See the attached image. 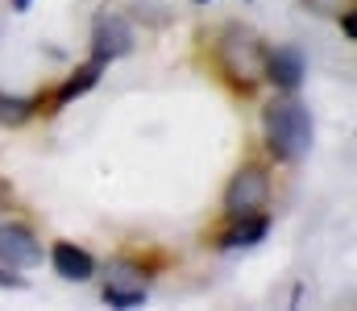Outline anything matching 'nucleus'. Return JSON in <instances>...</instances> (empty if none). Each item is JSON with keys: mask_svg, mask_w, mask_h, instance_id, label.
Returning a JSON list of instances; mask_svg holds the SVG:
<instances>
[{"mask_svg": "<svg viewBox=\"0 0 357 311\" xmlns=\"http://www.w3.org/2000/svg\"><path fill=\"white\" fill-rule=\"evenodd\" d=\"M262 133H266V150L278 162H303L312 150V112L291 96L270 100L262 112Z\"/></svg>", "mask_w": 357, "mask_h": 311, "instance_id": "nucleus-1", "label": "nucleus"}, {"mask_svg": "<svg viewBox=\"0 0 357 311\" xmlns=\"http://www.w3.org/2000/svg\"><path fill=\"white\" fill-rule=\"evenodd\" d=\"M270 232V220L258 212V216H237V224L225 232V249H250V245H258L262 237Z\"/></svg>", "mask_w": 357, "mask_h": 311, "instance_id": "nucleus-9", "label": "nucleus"}, {"mask_svg": "<svg viewBox=\"0 0 357 311\" xmlns=\"http://www.w3.org/2000/svg\"><path fill=\"white\" fill-rule=\"evenodd\" d=\"M307 75V58L299 46H274L262 63V79H270L278 92H295Z\"/></svg>", "mask_w": 357, "mask_h": 311, "instance_id": "nucleus-7", "label": "nucleus"}, {"mask_svg": "<svg viewBox=\"0 0 357 311\" xmlns=\"http://www.w3.org/2000/svg\"><path fill=\"white\" fill-rule=\"evenodd\" d=\"M216 63H220V71L241 88V92H250L258 79H262V63H266V46H262V38L250 29V25H225L220 29V38H216Z\"/></svg>", "mask_w": 357, "mask_h": 311, "instance_id": "nucleus-2", "label": "nucleus"}, {"mask_svg": "<svg viewBox=\"0 0 357 311\" xmlns=\"http://www.w3.org/2000/svg\"><path fill=\"white\" fill-rule=\"evenodd\" d=\"M195 4H212V0H195Z\"/></svg>", "mask_w": 357, "mask_h": 311, "instance_id": "nucleus-16", "label": "nucleus"}, {"mask_svg": "<svg viewBox=\"0 0 357 311\" xmlns=\"http://www.w3.org/2000/svg\"><path fill=\"white\" fill-rule=\"evenodd\" d=\"M50 266H54V274L67 278V282H88L91 274H96V257H91L88 249L71 245V241H59V245L50 249Z\"/></svg>", "mask_w": 357, "mask_h": 311, "instance_id": "nucleus-8", "label": "nucleus"}, {"mask_svg": "<svg viewBox=\"0 0 357 311\" xmlns=\"http://www.w3.org/2000/svg\"><path fill=\"white\" fill-rule=\"evenodd\" d=\"M104 303L108 308H142L146 303V274L133 262H108V282H104Z\"/></svg>", "mask_w": 357, "mask_h": 311, "instance_id": "nucleus-5", "label": "nucleus"}, {"mask_svg": "<svg viewBox=\"0 0 357 311\" xmlns=\"http://www.w3.org/2000/svg\"><path fill=\"white\" fill-rule=\"evenodd\" d=\"M33 108H38V104L25 100V96H4V92H0V125L17 129V125H25V120L33 116Z\"/></svg>", "mask_w": 357, "mask_h": 311, "instance_id": "nucleus-11", "label": "nucleus"}, {"mask_svg": "<svg viewBox=\"0 0 357 311\" xmlns=\"http://www.w3.org/2000/svg\"><path fill=\"white\" fill-rule=\"evenodd\" d=\"M0 287H13V291H21V287H25V278H17V274H4V266H0Z\"/></svg>", "mask_w": 357, "mask_h": 311, "instance_id": "nucleus-14", "label": "nucleus"}, {"mask_svg": "<svg viewBox=\"0 0 357 311\" xmlns=\"http://www.w3.org/2000/svg\"><path fill=\"white\" fill-rule=\"evenodd\" d=\"M341 29H345V38H349V42L357 38V17L349 13V8H341Z\"/></svg>", "mask_w": 357, "mask_h": 311, "instance_id": "nucleus-13", "label": "nucleus"}, {"mask_svg": "<svg viewBox=\"0 0 357 311\" xmlns=\"http://www.w3.org/2000/svg\"><path fill=\"white\" fill-rule=\"evenodd\" d=\"M270 200V179L262 166H241L233 175V183L225 187V212L237 220V216H258Z\"/></svg>", "mask_w": 357, "mask_h": 311, "instance_id": "nucleus-3", "label": "nucleus"}, {"mask_svg": "<svg viewBox=\"0 0 357 311\" xmlns=\"http://www.w3.org/2000/svg\"><path fill=\"white\" fill-rule=\"evenodd\" d=\"M312 13H341L345 8V0H303Z\"/></svg>", "mask_w": 357, "mask_h": 311, "instance_id": "nucleus-12", "label": "nucleus"}, {"mask_svg": "<svg viewBox=\"0 0 357 311\" xmlns=\"http://www.w3.org/2000/svg\"><path fill=\"white\" fill-rule=\"evenodd\" d=\"M133 25L121 17V13H100L96 25H91V58L100 63H116L125 54H133Z\"/></svg>", "mask_w": 357, "mask_h": 311, "instance_id": "nucleus-4", "label": "nucleus"}, {"mask_svg": "<svg viewBox=\"0 0 357 311\" xmlns=\"http://www.w3.org/2000/svg\"><path fill=\"white\" fill-rule=\"evenodd\" d=\"M29 4H33V0H13V8H17V13H25Z\"/></svg>", "mask_w": 357, "mask_h": 311, "instance_id": "nucleus-15", "label": "nucleus"}, {"mask_svg": "<svg viewBox=\"0 0 357 311\" xmlns=\"http://www.w3.org/2000/svg\"><path fill=\"white\" fill-rule=\"evenodd\" d=\"M0 266L4 270H33V266H42V241L29 228L0 224Z\"/></svg>", "mask_w": 357, "mask_h": 311, "instance_id": "nucleus-6", "label": "nucleus"}, {"mask_svg": "<svg viewBox=\"0 0 357 311\" xmlns=\"http://www.w3.org/2000/svg\"><path fill=\"white\" fill-rule=\"evenodd\" d=\"M108 63H100V58H91L88 67H79L75 71V79H67L63 83V92H59V104H71L75 96H84V92H91L96 83H100V71H104Z\"/></svg>", "mask_w": 357, "mask_h": 311, "instance_id": "nucleus-10", "label": "nucleus"}]
</instances>
